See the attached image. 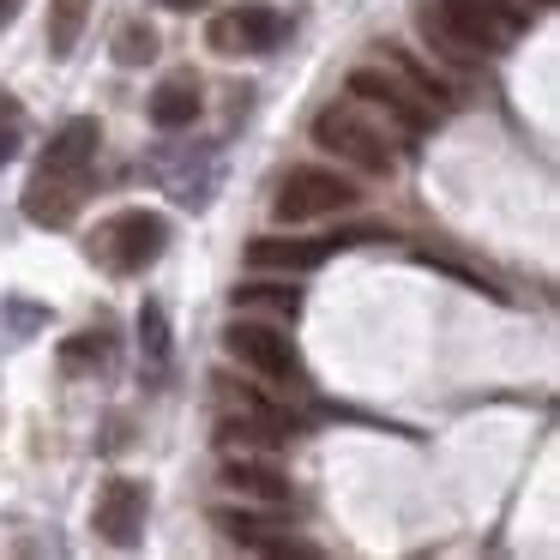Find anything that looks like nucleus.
<instances>
[{"label":"nucleus","mask_w":560,"mask_h":560,"mask_svg":"<svg viewBox=\"0 0 560 560\" xmlns=\"http://www.w3.org/2000/svg\"><path fill=\"white\" fill-rule=\"evenodd\" d=\"M163 247H170V218L163 211H115L91 230V259H97L109 278H139L145 266H158Z\"/></svg>","instance_id":"1"},{"label":"nucleus","mask_w":560,"mask_h":560,"mask_svg":"<svg viewBox=\"0 0 560 560\" xmlns=\"http://www.w3.org/2000/svg\"><path fill=\"white\" fill-rule=\"evenodd\" d=\"M434 19L464 55H500L530 25V0H434Z\"/></svg>","instance_id":"2"},{"label":"nucleus","mask_w":560,"mask_h":560,"mask_svg":"<svg viewBox=\"0 0 560 560\" xmlns=\"http://www.w3.org/2000/svg\"><path fill=\"white\" fill-rule=\"evenodd\" d=\"M314 145L331 151V158H343V163H355L362 175H392L398 170L386 133H380V127L362 115V103H350V97L326 103V109L314 115Z\"/></svg>","instance_id":"3"},{"label":"nucleus","mask_w":560,"mask_h":560,"mask_svg":"<svg viewBox=\"0 0 560 560\" xmlns=\"http://www.w3.org/2000/svg\"><path fill=\"white\" fill-rule=\"evenodd\" d=\"M343 91H350V103L386 115V121L398 127V133H410V139L428 133V121H434V103H428L392 61H386V67H355V73L343 79Z\"/></svg>","instance_id":"4"},{"label":"nucleus","mask_w":560,"mask_h":560,"mask_svg":"<svg viewBox=\"0 0 560 560\" xmlns=\"http://www.w3.org/2000/svg\"><path fill=\"white\" fill-rule=\"evenodd\" d=\"M223 355L230 362H242L247 374H259V380H271V386H302V355H295V343L283 338L278 326H259V319H230L223 326Z\"/></svg>","instance_id":"5"},{"label":"nucleus","mask_w":560,"mask_h":560,"mask_svg":"<svg viewBox=\"0 0 560 560\" xmlns=\"http://www.w3.org/2000/svg\"><path fill=\"white\" fill-rule=\"evenodd\" d=\"M355 199H362V194H355V182H343L338 170H319V163H307V170H290V182L278 187L271 211H278V223H307V218L350 211Z\"/></svg>","instance_id":"6"},{"label":"nucleus","mask_w":560,"mask_h":560,"mask_svg":"<svg viewBox=\"0 0 560 560\" xmlns=\"http://www.w3.org/2000/svg\"><path fill=\"white\" fill-rule=\"evenodd\" d=\"M145 512H151V488L139 476H109L97 488V506H91V530L109 548H139L145 542Z\"/></svg>","instance_id":"7"},{"label":"nucleus","mask_w":560,"mask_h":560,"mask_svg":"<svg viewBox=\"0 0 560 560\" xmlns=\"http://www.w3.org/2000/svg\"><path fill=\"white\" fill-rule=\"evenodd\" d=\"M85 187L91 182H73V175H49V170H31L25 182V218L37 223V230H67V223L79 218V206H85Z\"/></svg>","instance_id":"8"},{"label":"nucleus","mask_w":560,"mask_h":560,"mask_svg":"<svg viewBox=\"0 0 560 560\" xmlns=\"http://www.w3.org/2000/svg\"><path fill=\"white\" fill-rule=\"evenodd\" d=\"M338 254V235H259L247 242V266L254 271H319Z\"/></svg>","instance_id":"9"},{"label":"nucleus","mask_w":560,"mask_h":560,"mask_svg":"<svg viewBox=\"0 0 560 560\" xmlns=\"http://www.w3.org/2000/svg\"><path fill=\"white\" fill-rule=\"evenodd\" d=\"M97 145H103V127L91 115H73L61 133L49 139V151L37 158V170L49 175H73V182H91V163H97Z\"/></svg>","instance_id":"10"},{"label":"nucleus","mask_w":560,"mask_h":560,"mask_svg":"<svg viewBox=\"0 0 560 560\" xmlns=\"http://www.w3.org/2000/svg\"><path fill=\"white\" fill-rule=\"evenodd\" d=\"M211 524H218V530L230 536V542L254 548V555H302V560H319V548H314V542H295V536H283L278 524L254 518V512H230V506H218V512H211Z\"/></svg>","instance_id":"11"},{"label":"nucleus","mask_w":560,"mask_h":560,"mask_svg":"<svg viewBox=\"0 0 560 560\" xmlns=\"http://www.w3.org/2000/svg\"><path fill=\"white\" fill-rule=\"evenodd\" d=\"M295 434V422H278V416H242V410H218V446L223 452H278L283 440Z\"/></svg>","instance_id":"12"},{"label":"nucleus","mask_w":560,"mask_h":560,"mask_svg":"<svg viewBox=\"0 0 560 560\" xmlns=\"http://www.w3.org/2000/svg\"><path fill=\"white\" fill-rule=\"evenodd\" d=\"M223 488H230V494H242L247 506H266V512H283V506H290V482H283L271 464H259L254 452L223 464Z\"/></svg>","instance_id":"13"},{"label":"nucleus","mask_w":560,"mask_h":560,"mask_svg":"<svg viewBox=\"0 0 560 560\" xmlns=\"http://www.w3.org/2000/svg\"><path fill=\"white\" fill-rule=\"evenodd\" d=\"M145 115H151L158 133H182V127H194L199 121V79L194 73H170L158 91H151Z\"/></svg>","instance_id":"14"},{"label":"nucleus","mask_w":560,"mask_h":560,"mask_svg":"<svg viewBox=\"0 0 560 560\" xmlns=\"http://www.w3.org/2000/svg\"><path fill=\"white\" fill-rule=\"evenodd\" d=\"M235 37H242V55H271L283 43V13L278 7H266V0H247V7H235Z\"/></svg>","instance_id":"15"},{"label":"nucleus","mask_w":560,"mask_h":560,"mask_svg":"<svg viewBox=\"0 0 560 560\" xmlns=\"http://www.w3.org/2000/svg\"><path fill=\"white\" fill-rule=\"evenodd\" d=\"M91 25V0H49V55L67 61Z\"/></svg>","instance_id":"16"},{"label":"nucleus","mask_w":560,"mask_h":560,"mask_svg":"<svg viewBox=\"0 0 560 560\" xmlns=\"http://www.w3.org/2000/svg\"><path fill=\"white\" fill-rule=\"evenodd\" d=\"M115 362V338L109 331H79V338L61 343V374H103Z\"/></svg>","instance_id":"17"},{"label":"nucleus","mask_w":560,"mask_h":560,"mask_svg":"<svg viewBox=\"0 0 560 560\" xmlns=\"http://www.w3.org/2000/svg\"><path fill=\"white\" fill-rule=\"evenodd\" d=\"M230 302H235V314H271V319H295V314H302V295L283 290V283H242Z\"/></svg>","instance_id":"18"},{"label":"nucleus","mask_w":560,"mask_h":560,"mask_svg":"<svg viewBox=\"0 0 560 560\" xmlns=\"http://www.w3.org/2000/svg\"><path fill=\"white\" fill-rule=\"evenodd\" d=\"M139 350H145V368H170V314H163V302L139 307Z\"/></svg>","instance_id":"19"},{"label":"nucleus","mask_w":560,"mask_h":560,"mask_svg":"<svg viewBox=\"0 0 560 560\" xmlns=\"http://www.w3.org/2000/svg\"><path fill=\"white\" fill-rule=\"evenodd\" d=\"M115 61L121 67H151L158 61V31L151 25H121V37H115Z\"/></svg>","instance_id":"20"},{"label":"nucleus","mask_w":560,"mask_h":560,"mask_svg":"<svg viewBox=\"0 0 560 560\" xmlns=\"http://www.w3.org/2000/svg\"><path fill=\"white\" fill-rule=\"evenodd\" d=\"M206 49H218V55H242V37H235V19L230 13H218L206 25Z\"/></svg>","instance_id":"21"},{"label":"nucleus","mask_w":560,"mask_h":560,"mask_svg":"<svg viewBox=\"0 0 560 560\" xmlns=\"http://www.w3.org/2000/svg\"><path fill=\"white\" fill-rule=\"evenodd\" d=\"M0 127H19V97H7V91H0Z\"/></svg>","instance_id":"22"},{"label":"nucleus","mask_w":560,"mask_h":560,"mask_svg":"<svg viewBox=\"0 0 560 560\" xmlns=\"http://www.w3.org/2000/svg\"><path fill=\"white\" fill-rule=\"evenodd\" d=\"M13 151H19V127H0V163L13 158Z\"/></svg>","instance_id":"23"},{"label":"nucleus","mask_w":560,"mask_h":560,"mask_svg":"<svg viewBox=\"0 0 560 560\" xmlns=\"http://www.w3.org/2000/svg\"><path fill=\"white\" fill-rule=\"evenodd\" d=\"M158 7H170V13H199L206 0H158Z\"/></svg>","instance_id":"24"},{"label":"nucleus","mask_w":560,"mask_h":560,"mask_svg":"<svg viewBox=\"0 0 560 560\" xmlns=\"http://www.w3.org/2000/svg\"><path fill=\"white\" fill-rule=\"evenodd\" d=\"M7 19H13V0H0V25H7Z\"/></svg>","instance_id":"25"},{"label":"nucleus","mask_w":560,"mask_h":560,"mask_svg":"<svg viewBox=\"0 0 560 560\" xmlns=\"http://www.w3.org/2000/svg\"><path fill=\"white\" fill-rule=\"evenodd\" d=\"M530 7H555V0H530Z\"/></svg>","instance_id":"26"}]
</instances>
